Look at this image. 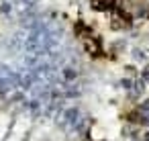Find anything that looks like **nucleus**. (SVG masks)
I'll return each mask as SVG.
<instances>
[{
    "label": "nucleus",
    "instance_id": "nucleus-1",
    "mask_svg": "<svg viewBox=\"0 0 149 141\" xmlns=\"http://www.w3.org/2000/svg\"><path fill=\"white\" fill-rule=\"evenodd\" d=\"M92 6L98 10H104V8H108V0H92Z\"/></svg>",
    "mask_w": 149,
    "mask_h": 141
}]
</instances>
